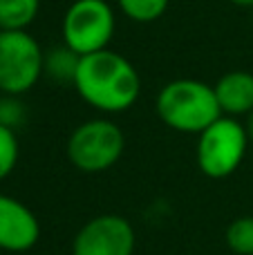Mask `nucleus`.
<instances>
[{
  "mask_svg": "<svg viewBox=\"0 0 253 255\" xmlns=\"http://www.w3.org/2000/svg\"><path fill=\"white\" fill-rule=\"evenodd\" d=\"M229 2H233L240 9H253V0H229Z\"/></svg>",
  "mask_w": 253,
  "mask_h": 255,
  "instance_id": "f3484780",
  "label": "nucleus"
},
{
  "mask_svg": "<svg viewBox=\"0 0 253 255\" xmlns=\"http://www.w3.org/2000/svg\"><path fill=\"white\" fill-rule=\"evenodd\" d=\"M126 150V134L115 121L106 117L88 119L72 130L65 152L70 163L81 172L110 170Z\"/></svg>",
  "mask_w": 253,
  "mask_h": 255,
  "instance_id": "7ed1b4c3",
  "label": "nucleus"
},
{
  "mask_svg": "<svg viewBox=\"0 0 253 255\" xmlns=\"http://www.w3.org/2000/svg\"><path fill=\"white\" fill-rule=\"evenodd\" d=\"M245 130H247V136H249V143H253V110L249 112V115H247Z\"/></svg>",
  "mask_w": 253,
  "mask_h": 255,
  "instance_id": "dca6fc26",
  "label": "nucleus"
},
{
  "mask_svg": "<svg viewBox=\"0 0 253 255\" xmlns=\"http://www.w3.org/2000/svg\"><path fill=\"white\" fill-rule=\"evenodd\" d=\"M72 85L90 108L106 115L130 110L141 94L137 67L110 47L81 56Z\"/></svg>",
  "mask_w": 253,
  "mask_h": 255,
  "instance_id": "f257e3e1",
  "label": "nucleus"
},
{
  "mask_svg": "<svg viewBox=\"0 0 253 255\" xmlns=\"http://www.w3.org/2000/svg\"><path fill=\"white\" fill-rule=\"evenodd\" d=\"M224 242L236 255H253V215L233 220L224 231Z\"/></svg>",
  "mask_w": 253,
  "mask_h": 255,
  "instance_id": "ddd939ff",
  "label": "nucleus"
},
{
  "mask_svg": "<svg viewBox=\"0 0 253 255\" xmlns=\"http://www.w3.org/2000/svg\"><path fill=\"white\" fill-rule=\"evenodd\" d=\"M18 163V136L16 130L0 124V181L11 175Z\"/></svg>",
  "mask_w": 253,
  "mask_h": 255,
  "instance_id": "4468645a",
  "label": "nucleus"
},
{
  "mask_svg": "<svg viewBox=\"0 0 253 255\" xmlns=\"http://www.w3.org/2000/svg\"><path fill=\"white\" fill-rule=\"evenodd\" d=\"M134 244L132 224L117 213H103L79 229L72 255H134Z\"/></svg>",
  "mask_w": 253,
  "mask_h": 255,
  "instance_id": "0eeeda50",
  "label": "nucleus"
},
{
  "mask_svg": "<svg viewBox=\"0 0 253 255\" xmlns=\"http://www.w3.org/2000/svg\"><path fill=\"white\" fill-rule=\"evenodd\" d=\"M115 29V9L108 0H74L61 22L63 45L79 56L108 49Z\"/></svg>",
  "mask_w": 253,
  "mask_h": 255,
  "instance_id": "39448f33",
  "label": "nucleus"
},
{
  "mask_svg": "<svg viewBox=\"0 0 253 255\" xmlns=\"http://www.w3.org/2000/svg\"><path fill=\"white\" fill-rule=\"evenodd\" d=\"M79 54H74L70 47L61 45L56 49L45 52V65L43 74L49 76L56 83H74L76 67H79Z\"/></svg>",
  "mask_w": 253,
  "mask_h": 255,
  "instance_id": "9b49d317",
  "label": "nucleus"
},
{
  "mask_svg": "<svg viewBox=\"0 0 253 255\" xmlns=\"http://www.w3.org/2000/svg\"><path fill=\"white\" fill-rule=\"evenodd\" d=\"M170 0H117L126 18L132 22H155L166 13Z\"/></svg>",
  "mask_w": 253,
  "mask_h": 255,
  "instance_id": "f8f14e48",
  "label": "nucleus"
},
{
  "mask_svg": "<svg viewBox=\"0 0 253 255\" xmlns=\"http://www.w3.org/2000/svg\"><path fill=\"white\" fill-rule=\"evenodd\" d=\"M40 11V0H0V31H27Z\"/></svg>",
  "mask_w": 253,
  "mask_h": 255,
  "instance_id": "9d476101",
  "label": "nucleus"
},
{
  "mask_svg": "<svg viewBox=\"0 0 253 255\" xmlns=\"http://www.w3.org/2000/svg\"><path fill=\"white\" fill-rule=\"evenodd\" d=\"M249 136L236 117H220L197 134L195 159L200 170L211 179H227L245 161Z\"/></svg>",
  "mask_w": 253,
  "mask_h": 255,
  "instance_id": "20e7f679",
  "label": "nucleus"
},
{
  "mask_svg": "<svg viewBox=\"0 0 253 255\" xmlns=\"http://www.w3.org/2000/svg\"><path fill=\"white\" fill-rule=\"evenodd\" d=\"M155 110L170 130L182 134H200L222 117L213 85L197 79L166 83L155 99Z\"/></svg>",
  "mask_w": 253,
  "mask_h": 255,
  "instance_id": "f03ea898",
  "label": "nucleus"
},
{
  "mask_svg": "<svg viewBox=\"0 0 253 255\" xmlns=\"http://www.w3.org/2000/svg\"><path fill=\"white\" fill-rule=\"evenodd\" d=\"M45 52L29 31H0V92L20 97L43 76Z\"/></svg>",
  "mask_w": 253,
  "mask_h": 255,
  "instance_id": "423d86ee",
  "label": "nucleus"
},
{
  "mask_svg": "<svg viewBox=\"0 0 253 255\" xmlns=\"http://www.w3.org/2000/svg\"><path fill=\"white\" fill-rule=\"evenodd\" d=\"M40 238L38 217L16 197L0 195V249L22 253L36 247Z\"/></svg>",
  "mask_w": 253,
  "mask_h": 255,
  "instance_id": "6e6552de",
  "label": "nucleus"
},
{
  "mask_svg": "<svg viewBox=\"0 0 253 255\" xmlns=\"http://www.w3.org/2000/svg\"><path fill=\"white\" fill-rule=\"evenodd\" d=\"M22 121H25V106L16 97L4 94V99H0V124L16 130Z\"/></svg>",
  "mask_w": 253,
  "mask_h": 255,
  "instance_id": "2eb2a0df",
  "label": "nucleus"
},
{
  "mask_svg": "<svg viewBox=\"0 0 253 255\" xmlns=\"http://www.w3.org/2000/svg\"><path fill=\"white\" fill-rule=\"evenodd\" d=\"M224 117H247L253 110V74L245 70L227 72L213 85Z\"/></svg>",
  "mask_w": 253,
  "mask_h": 255,
  "instance_id": "1a4fd4ad",
  "label": "nucleus"
}]
</instances>
